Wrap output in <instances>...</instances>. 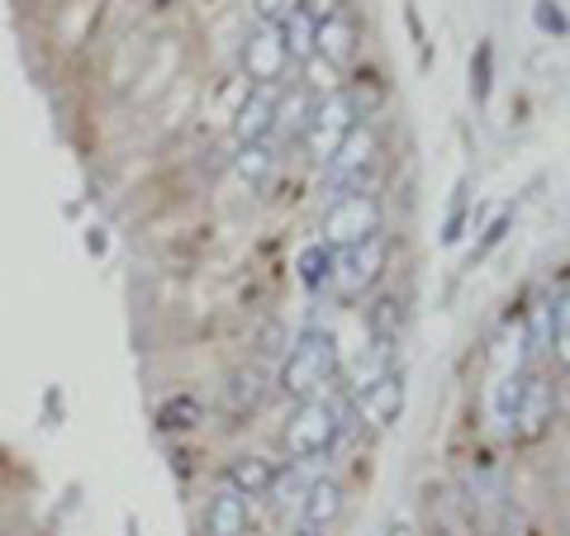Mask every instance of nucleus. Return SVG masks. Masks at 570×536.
I'll use <instances>...</instances> for the list:
<instances>
[{
  "mask_svg": "<svg viewBox=\"0 0 570 536\" xmlns=\"http://www.w3.org/2000/svg\"><path fill=\"white\" fill-rule=\"evenodd\" d=\"M333 375H337V337L328 328H309V332H299V343L291 351H285L276 389L291 399H314L328 389Z\"/></svg>",
  "mask_w": 570,
  "mask_h": 536,
  "instance_id": "obj_1",
  "label": "nucleus"
},
{
  "mask_svg": "<svg viewBox=\"0 0 570 536\" xmlns=\"http://www.w3.org/2000/svg\"><path fill=\"white\" fill-rule=\"evenodd\" d=\"M337 437H343V408L328 395H314V399H299V408L281 433V446H285V456H295V460H318L333 451Z\"/></svg>",
  "mask_w": 570,
  "mask_h": 536,
  "instance_id": "obj_2",
  "label": "nucleus"
},
{
  "mask_svg": "<svg viewBox=\"0 0 570 536\" xmlns=\"http://www.w3.org/2000/svg\"><path fill=\"white\" fill-rule=\"evenodd\" d=\"M385 224V209L371 190H343L337 200L324 209V242L333 252H343V247H356L366 238H376Z\"/></svg>",
  "mask_w": 570,
  "mask_h": 536,
  "instance_id": "obj_3",
  "label": "nucleus"
},
{
  "mask_svg": "<svg viewBox=\"0 0 570 536\" xmlns=\"http://www.w3.org/2000/svg\"><path fill=\"white\" fill-rule=\"evenodd\" d=\"M352 129H356V96L352 91H328L324 100L314 105L309 129H305V138H299V142H305L309 162L328 167V157L337 152V142H343Z\"/></svg>",
  "mask_w": 570,
  "mask_h": 536,
  "instance_id": "obj_4",
  "label": "nucleus"
},
{
  "mask_svg": "<svg viewBox=\"0 0 570 536\" xmlns=\"http://www.w3.org/2000/svg\"><path fill=\"white\" fill-rule=\"evenodd\" d=\"M385 257H390V242L376 234V238H366V242H356V247H343V252H333V285H337V295H362L371 290V285L381 280L385 271Z\"/></svg>",
  "mask_w": 570,
  "mask_h": 536,
  "instance_id": "obj_5",
  "label": "nucleus"
},
{
  "mask_svg": "<svg viewBox=\"0 0 570 536\" xmlns=\"http://www.w3.org/2000/svg\"><path fill=\"white\" fill-rule=\"evenodd\" d=\"M376 162V129L371 123H356V129L337 142V152L328 157L324 167V181L337 186V190H366L362 186V171Z\"/></svg>",
  "mask_w": 570,
  "mask_h": 536,
  "instance_id": "obj_6",
  "label": "nucleus"
},
{
  "mask_svg": "<svg viewBox=\"0 0 570 536\" xmlns=\"http://www.w3.org/2000/svg\"><path fill=\"white\" fill-rule=\"evenodd\" d=\"M281 96H285V86H253V91L243 96L238 115H234V138H238V148H243V142H266V138L276 133Z\"/></svg>",
  "mask_w": 570,
  "mask_h": 536,
  "instance_id": "obj_7",
  "label": "nucleus"
},
{
  "mask_svg": "<svg viewBox=\"0 0 570 536\" xmlns=\"http://www.w3.org/2000/svg\"><path fill=\"white\" fill-rule=\"evenodd\" d=\"M243 67H247V77H253V86H285L281 77H285V67H291V52H285L276 24H262L253 39H247Z\"/></svg>",
  "mask_w": 570,
  "mask_h": 536,
  "instance_id": "obj_8",
  "label": "nucleus"
},
{
  "mask_svg": "<svg viewBox=\"0 0 570 536\" xmlns=\"http://www.w3.org/2000/svg\"><path fill=\"white\" fill-rule=\"evenodd\" d=\"M356 414H362L371 427H390V423H400V414H404V375H381L376 385H366L362 395H356Z\"/></svg>",
  "mask_w": 570,
  "mask_h": 536,
  "instance_id": "obj_9",
  "label": "nucleus"
},
{
  "mask_svg": "<svg viewBox=\"0 0 570 536\" xmlns=\"http://www.w3.org/2000/svg\"><path fill=\"white\" fill-rule=\"evenodd\" d=\"M356 52V24L347 10H328L318 14V39H314V58H324V67H347Z\"/></svg>",
  "mask_w": 570,
  "mask_h": 536,
  "instance_id": "obj_10",
  "label": "nucleus"
},
{
  "mask_svg": "<svg viewBox=\"0 0 570 536\" xmlns=\"http://www.w3.org/2000/svg\"><path fill=\"white\" fill-rule=\"evenodd\" d=\"M337 513H343V485L328 475L309 479L305 494H299V523L314 527V532H328L337 523Z\"/></svg>",
  "mask_w": 570,
  "mask_h": 536,
  "instance_id": "obj_11",
  "label": "nucleus"
},
{
  "mask_svg": "<svg viewBox=\"0 0 570 536\" xmlns=\"http://www.w3.org/2000/svg\"><path fill=\"white\" fill-rule=\"evenodd\" d=\"M276 485V466L262 456H234L224 466V489H234L243 498H266Z\"/></svg>",
  "mask_w": 570,
  "mask_h": 536,
  "instance_id": "obj_12",
  "label": "nucleus"
},
{
  "mask_svg": "<svg viewBox=\"0 0 570 536\" xmlns=\"http://www.w3.org/2000/svg\"><path fill=\"white\" fill-rule=\"evenodd\" d=\"M205 536H247V498L219 489L205 504Z\"/></svg>",
  "mask_w": 570,
  "mask_h": 536,
  "instance_id": "obj_13",
  "label": "nucleus"
},
{
  "mask_svg": "<svg viewBox=\"0 0 570 536\" xmlns=\"http://www.w3.org/2000/svg\"><path fill=\"white\" fill-rule=\"evenodd\" d=\"M281 29V43L285 52H291V62H314V39H318V14L299 0V6L285 14V20L276 24Z\"/></svg>",
  "mask_w": 570,
  "mask_h": 536,
  "instance_id": "obj_14",
  "label": "nucleus"
},
{
  "mask_svg": "<svg viewBox=\"0 0 570 536\" xmlns=\"http://www.w3.org/2000/svg\"><path fill=\"white\" fill-rule=\"evenodd\" d=\"M390 370H395V337H371L366 356L352 361V395H362L366 385H376Z\"/></svg>",
  "mask_w": 570,
  "mask_h": 536,
  "instance_id": "obj_15",
  "label": "nucleus"
},
{
  "mask_svg": "<svg viewBox=\"0 0 570 536\" xmlns=\"http://www.w3.org/2000/svg\"><path fill=\"white\" fill-rule=\"evenodd\" d=\"M234 171L243 186H266V176L276 171V152L272 142H243L238 157H234Z\"/></svg>",
  "mask_w": 570,
  "mask_h": 536,
  "instance_id": "obj_16",
  "label": "nucleus"
},
{
  "mask_svg": "<svg viewBox=\"0 0 570 536\" xmlns=\"http://www.w3.org/2000/svg\"><path fill=\"white\" fill-rule=\"evenodd\" d=\"M314 105H318V100H309L305 91H285V96H281V110H276V133H285V138H305Z\"/></svg>",
  "mask_w": 570,
  "mask_h": 536,
  "instance_id": "obj_17",
  "label": "nucleus"
},
{
  "mask_svg": "<svg viewBox=\"0 0 570 536\" xmlns=\"http://www.w3.org/2000/svg\"><path fill=\"white\" fill-rule=\"evenodd\" d=\"M295 266H299V280H305L309 290H318V285L333 280V247L328 242H309Z\"/></svg>",
  "mask_w": 570,
  "mask_h": 536,
  "instance_id": "obj_18",
  "label": "nucleus"
},
{
  "mask_svg": "<svg viewBox=\"0 0 570 536\" xmlns=\"http://www.w3.org/2000/svg\"><path fill=\"white\" fill-rule=\"evenodd\" d=\"M551 351H557V361L570 370V290L557 295V304H551Z\"/></svg>",
  "mask_w": 570,
  "mask_h": 536,
  "instance_id": "obj_19",
  "label": "nucleus"
},
{
  "mask_svg": "<svg viewBox=\"0 0 570 536\" xmlns=\"http://www.w3.org/2000/svg\"><path fill=\"white\" fill-rule=\"evenodd\" d=\"M228 404H234V414H243V408H257L262 404V375L257 370H238L234 385H228Z\"/></svg>",
  "mask_w": 570,
  "mask_h": 536,
  "instance_id": "obj_20",
  "label": "nucleus"
},
{
  "mask_svg": "<svg viewBox=\"0 0 570 536\" xmlns=\"http://www.w3.org/2000/svg\"><path fill=\"white\" fill-rule=\"evenodd\" d=\"M253 6H257V20H262V24H281L285 14L299 6V0H253Z\"/></svg>",
  "mask_w": 570,
  "mask_h": 536,
  "instance_id": "obj_21",
  "label": "nucleus"
},
{
  "mask_svg": "<svg viewBox=\"0 0 570 536\" xmlns=\"http://www.w3.org/2000/svg\"><path fill=\"white\" fill-rule=\"evenodd\" d=\"M538 24L551 29V33H566V29H570V24H566V14L557 10V0H538Z\"/></svg>",
  "mask_w": 570,
  "mask_h": 536,
  "instance_id": "obj_22",
  "label": "nucleus"
},
{
  "mask_svg": "<svg viewBox=\"0 0 570 536\" xmlns=\"http://www.w3.org/2000/svg\"><path fill=\"white\" fill-rule=\"evenodd\" d=\"M485 91H490V48H480V71H475V96L485 100Z\"/></svg>",
  "mask_w": 570,
  "mask_h": 536,
  "instance_id": "obj_23",
  "label": "nucleus"
},
{
  "mask_svg": "<svg viewBox=\"0 0 570 536\" xmlns=\"http://www.w3.org/2000/svg\"><path fill=\"white\" fill-rule=\"evenodd\" d=\"M291 536H324V532H314V527H305V523H299V527H295Z\"/></svg>",
  "mask_w": 570,
  "mask_h": 536,
  "instance_id": "obj_24",
  "label": "nucleus"
},
{
  "mask_svg": "<svg viewBox=\"0 0 570 536\" xmlns=\"http://www.w3.org/2000/svg\"><path fill=\"white\" fill-rule=\"evenodd\" d=\"M385 536H414V532H409V527H404V523H395V527H390V532H385Z\"/></svg>",
  "mask_w": 570,
  "mask_h": 536,
  "instance_id": "obj_25",
  "label": "nucleus"
}]
</instances>
